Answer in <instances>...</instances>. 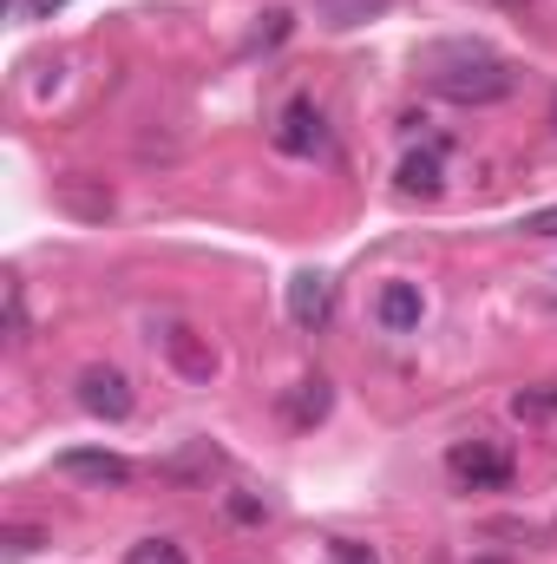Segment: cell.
Wrapping results in <instances>:
<instances>
[{
	"label": "cell",
	"instance_id": "obj_2",
	"mask_svg": "<svg viewBox=\"0 0 557 564\" xmlns=\"http://www.w3.org/2000/svg\"><path fill=\"white\" fill-rule=\"evenodd\" d=\"M446 473L466 486V492H505L512 486V453L492 446V440H459L446 453Z\"/></svg>",
	"mask_w": 557,
	"mask_h": 564
},
{
	"label": "cell",
	"instance_id": "obj_18",
	"mask_svg": "<svg viewBox=\"0 0 557 564\" xmlns=\"http://www.w3.org/2000/svg\"><path fill=\"white\" fill-rule=\"evenodd\" d=\"M230 512H237L243 525H256V519H270V506H256V499H230Z\"/></svg>",
	"mask_w": 557,
	"mask_h": 564
},
{
	"label": "cell",
	"instance_id": "obj_21",
	"mask_svg": "<svg viewBox=\"0 0 557 564\" xmlns=\"http://www.w3.org/2000/svg\"><path fill=\"white\" fill-rule=\"evenodd\" d=\"M505 7H525V0H505Z\"/></svg>",
	"mask_w": 557,
	"mask_h": 564
},
{
	"label": "cell",
	"instance_id": "obj_15",
	"mask_svg": "<svg viewBox=\"0 0 557 564\" xmlns=\"http://www.w3.org/2000/svg\"><path fill=\"white\" fill-rule=\"evenodd\" d=\"M335 564H381V558H374V545H361V539H335Z\"/></svg>",
	"mask_w": 557,
	"mask_h": 564
},
{
	"label": "cell",
	"instance_id": "obj_11",
	"mask_svg": "<svg viewBox=\"0 0 557 564\" xmlns=\"http://www.w3.org/2000/svg\"><path fill=\"white\" fill-rule=\"evenodd\" d=\"M59 204L73 217H112V191L106 184H86V177H59Z\"/></svg>",
	"mask_w": 557,
	"mask_h": 564
},
{
	"label": "cell",
	"instance_id": "obj_3",
	"mask_svg": "<svg viewBox=\"0 0 557 564\" xmlns=\"http://www.w3.org/2000/svg\"><path fill=\"white\" fill-rule=\"evenodd\" d=\"M79 408H86L92 421H132L139 394H132V381H125L119 368H86V375H79Z\"/></svg>",
	"mask_w": 557,
	"mask_h": 564
},
{
	"label": "cell",
	"instance_id": "obj_14",
	"mask_svg": "<svg viewBox=\"0 0 557 564\" xmlns=\"http://www.w3.org/2000/svg\"><path fill=\"white\" fill-rule=\"evenodd\" d=\"M512 414H557V388H525V394H512Z\"/></svg>",
	"mask_w": 557,
	"mask_h": 564
},
{
	"label": "cell",
	"instance_id": "obj_6",
	"mask_svg": "<svg viewBox=\"0 0 557 564\" xmlns=\"http://www.w3.org/2000/svg\"><path fill=\"white\" fill-rule=\"evenodd\" d=\"M419 315H426L419 282H381V295H374V322H381L387 335H414Z\"/></svg>",
	"mask_w": 557,
	"mask_h": 564
},
{
	"label": "cell",
	"instance_id": "obj_7",
	"mask_svg": "<svg viewBox=\"0 0 557 564\" xmlns=\"http://www.w3.org/2000/svg\"><path fill=\"white\" fill-rule=\"evenodd\" d=\"M401 197H439L446 191V144H426V151H407L401 171H394Z\"/></svg>",
	"mask_w": 557,
	"mask_h": 564
},
{
	"label": "cell",
	"instance_id": "obj_8",
	"mask_svg": "<svg viewBox=\"0 0 557 564\" xmlns=\"http://www.w3.org/2000/svg\"><path fill=\"white\" fill-rule=\"evenodd\" d=\"M164 355H171V368L190 375V381H210V375H217V348L197 341V328H184V322L164 328Z\"/></svg>",
	"mask_w": 557,
	"mask_h": 564
},
{
	"label": "cell",
	"instance_id": "obj_13",
	"mask_svg": "<svg viewBox=\"0 0 557 564\" xmlns=\"http://www.w3.org/2000/svg\"><path fill=\"white\" fill-rule=\"evenodd\" d=\"M7 348H26V289L7 276Z\"/></svg>",
	"mask_w": 557,
	"mask_h": 564
},
{
	"label": "cell",
	"instance_id": "obj_9",
	"mask_svg": "<svg viewBox=\"0 0 557 564\" xmlns=\"http://www.w3.org/2000/svg\"><path fill=\"white\" fill-rule=\"evenodd\" d=\"M328 308H335V289H328L321 276H295L288 282V315H295V328H321Z\"/></svg>",
	"mask_w": 557,
	"mask_h": 564
},
{
	"label": "cell",
	"instance_id": "obj_17",
	"mask_svg": "<svg viewBox=\"0 0 557 564\" xmlns=\"http://www.w3.org/2000/svg\"><path fill=\"white\" fill-rule=\"evenodd\" d=\"M66 0H20V20H53Z\"/></svg>",
	"mask_w": 557,
	"mask_h": 564
},
{
	"label": "cell",
	"instance_id": "obj_19",
	"mask_svg": "<svg viewBox=\"0 0 557 564\" xmlns=\"http://www.w3.org/2000/svg\"><path fill=\"white\" fill-rule=\"evenodd\" d=\"M525 230H532V237H557V210H538V217H525Z\"/></svg>",
	"mask_w": 557,
	"mask_h": 564
},
{
	"label": "cell",
	"instance_id": "obj_4",
	"mask_svg": "<svg viewBox=\"0 0 557 564\" xmlns=\"http://www.w3.org/2000/svg\"><path fill=\"white\" fill-rule=\"evenodd\" d=\"M328 144V126H321V106L315 99H288L276 119V151H288V158H315Z\"/></svg>",
	"mask_w": 557,
	"mask_h": 564
},
{
	"label": "cell",
	"instance_id": "obj_1",
	"mask_svg": "<svg viewBox=\"0 0 557 564\" xmlns=\"http://www.w3.org/2000/svg\"><path fill=\"white\" fill-rule=\"evenodd\" d=\"M426 86L452 106H499V99H512L518 73H512V59H499L479 40H446L426 53Z\"/></svg>",
	"mask_w": 557,
	"mask_h": 564
},
{
	"label": "cell",
	"instance_id": "obj_20",
	"mask_svg": "<svg viewBox=\"0 0 557 564\" xmlns=\"http://www.w3.org/2000/svg\"><path fill=\"white\" fill-rule=\"evenodd\" d=\"M551 126H557V99H551Z\"/></svg>",
	"mask_w": 557,
	"mask_h": 564
},
{
	"label": "cell",
	"instance_id": "obj_5",
	"mask_svg": "<svg viewBox=\"0 0 557 564\" xmlns=\"http://www.w3.org/2000/svg\"><path fill=\"white\" fill-rule=\"evenodd\" d=\"M59 473H66V479H86V486H132V459L99 453V446H73V453H59Z\"/></svg>",
	"mask_w": 557,
	"mask_h": 564
},
{
	"label": "cell",
	"instance_id": "obj_12",
	"mask_svg": "<svg viewBox=\"0 0 557 564\" xmlns=\"http://www.w3.org/2000/svg\"><path fill=\"white\" fill-rule=\"evenodd\" d=\"M125 564H190V558H184L177 539H139V545L125 552Z\"/></svg>",
	"mask_w": 557,
	"mask_h": 564
},
{
	"label": "cell",
	"instance_id": "obj_10",
	"mask_svg": "<svg viewBox=\"0 0 557 564\" xmlns=\"http://www.w3.org/2000/svg\"><path fill=\"white\" fill-rule=\"evenodd\" d=\"M328 408H335V388L321 381V375H308L295 394H288V421L295 426H315V421H328Z\"/></svg>",
	"mask_w": 557,
	"mask_h": 564
},
{
	"label": "cell",
	"instance_id": "obj_16",
	"mask_svg": "<svg viewBox=\"0 0 557 564\" xmlns=\"http://www.w3.org/2000/svg\"><path fill=\"white\" fill-rule=\"evenodd\" d=\"M7 552H13V558L40 552V532H33V525H13V532H7Z\"/></svg>",
	"mask_w": 557,
	"mask_h": 564
}]
</instances>
